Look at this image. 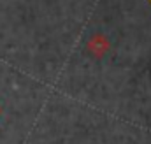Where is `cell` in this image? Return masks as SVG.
Listing matches in <instances>:
<instances>
[{
	"instance_id": "obj_1",
	"label": "cell",
	"mask_w": 151,
	"mask_h": 144,
	"mask_svg": "<svg viewBox=\"0 0 151 144\" xmlns=\"http://www.w3.org/2000/svg\"><path fill=\"white\" fill-rule=\"evenodd\" d=\"M109 48H111V44H109L107 37L100 35V34L93 35L88 40V51H90V55H93L95 58H102V56L109 51Z\"/></svg>"
},
{
	"instance_id": "obj_3",
	"label": "cell",
	"mask_w": 151,
	"mask_h": 144,
	"mask_svg": "<svg viewBox=\"0 0 151 144\" xmlns=\"http://www.w3.org/2000/svg\"><path fill=\"white\" fill-rule=\"evenodd\" d=\"M150 2H151V0H150Z\"/></svg>"
},
{
	"instance_id": "obj_2",
	"label": "cell",
	"mask_w": 151,
	"mask_h": 144,
	"mask_svg": "<svg viewBox=\"0 0 151 144\" xmlns=\"http://www.w3.org/2000/svg\"><path fill=\"white\" fill-rule=\"evenodd\" d=\"M0 112H2V107H0Z\"/></svg>"
}]
</instances>
